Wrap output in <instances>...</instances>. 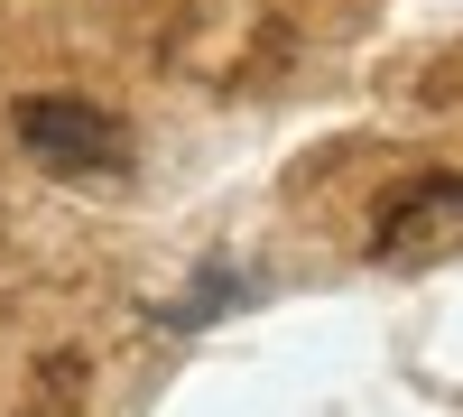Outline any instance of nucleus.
I'll use <instances>...</instances> for the list:
<instances>
[{
	"mask_svg": "<svg viewBox=\"0 0 463 417\" xmlns=\"http://www.w3.org/2000/svg\"><path fill=\"white\" fill-rule=\"evenodd\" d=\"M19 148L47 176H121L130 167V130L111 121L102 102H84V93H37V102H19Z\"/></svg>",
	"mask_w": 463,
	"mask_h": 417,
	"instance_id": "f257e3e1",
	"label": "nucleus"
},
{
	"mask_svg": "<svg viewBox=\"0 0 463 417\" xmlns=\"http://www.w3.org/2000/svg\"><path fill=\"white\" fill-rule=\"evenodd\" d=\"M371 260L380 270H445V260H463V176L399 185L371 223Z\"/></svg>",
	"mask_w": 463,
	"mask_h": 417,
	"instance_id": "f03ea898",
	"label": "nucleus"
}]
</instances>
